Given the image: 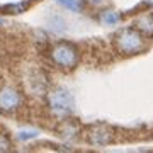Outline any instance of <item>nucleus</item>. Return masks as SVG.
I'll return each mask as SVG.
<instances>
[{
  "label": "nucleus",
  "instance_id": "obj_1",
  "mask_svg": "<svg viewBox=\"0 0 153 153\" xmlns=\"http://www.w3.org/2000/svg\"><path fill=\"white\" fill-rule=\"evenodd\" d=\"M46 107L49 114L58 121H68L75 111V99L68 88L56 87L46 94Z\"/></svg>",
  "mask_w": 153,
  "mask_h": 153
},
{
  "label": "nucleus",
  "instance_id": "obj_2",
  "mask_svg": "<svg viewBox=\"0 0 153 153\" xmlns=\"http://www.w3.org/2000/svg\"><path fill=\"white\" fill-rule=\"evenodd\" d=\"M48 58L49 61L65 71H71L75 70L78 63H80V51L73 43L68 41H60V43L51 44V48L48 51Z\"/></svg>",
  "mask_w": 153,
  "mask_h": 153
},
{
  "label": "nucleus",
  "instance_id": "obj_3",
  "mask_svg": "<svg viewBox=\"0 0 153 153\" xmlns=\"http://www.w3.org/2000/svg\"><path fill=\"white\" fill-rule=\"evenodd\" d=\"M114 48L124 56H133L145 51L146 39L136 27H124L114 36Z\"/></svg>",
  "mask_w": 153,
  "mask_h": 153
},
{
  "label": "nucleus",
  "instance_id": "obj_4",
  "mask_svg": "<svg viewBox=\"0 0 153 153\" xmlns=\"http://www.w3.org/2000/svg\"><path fill=\"white\" fill-rule=\"evenodd\" d=\"M24 105V95L19 88L5 85L0 88V112L14 114Z\"/></svg>",
  "mask_w": 153,
  "mask_h": 153
},
{
  "label": "nucleus",
  "instance_id": "obj_5",
  "mask_svg": "<svg viewBox=\"0 0 153 153\" xmlns=\"http://www.w3.org/2000/svg\"><path fill=\"white\" fill-rule=\"evenodd\" d=\"M87 140H88V143H92L95 146H104V145H107L112 140V133L107 128H92L88 131Z\"/></svg>",
  "mask_w": 153,
  "mask_h": 153
},
{
  "label": "nucleus",
  "instance_id": "obj_6",
  "mask_svg": "<svg viewBox=\"0 0 153 153\" xmlns=\"http://www.w3.org/2000/svg\"><path fill=\"white\" fill-rule=\"evenodd\" d=\"M97 19H99L100 24L112 27V26H117V24L121 22V14L117 10H114V9H104V10L99 12Z\"/></svg>",
  "mask_w": 153,
  "mask_h": 153
},
{
  "label": "nucleus",
  "instance_id": "obj_7",
  "mask_svg": "<svg viewBox=\"0 0 153 153\" xmlns=\"http://www.w3.org/2000/svg\"><path fill=\"white\" fill-rule=\"evenodd\" d=\"M134 27H136L145 38L153 36V14H145V16L138 17L136 22H134Z\"/></svg>",
  "mask_w": 153,
  "mask_h": 153
},
{
  "label": "nucleus",
  "instance_id": "obj_8",
  "mask_svg": "<svg viewBox=\"0 0 153 153\" xmlns=\"http://www.w3.org/2000/svg\"><path fill=\"white\" fill-rule=\"evenodd\" d=\"M55 2L70 12H82L85 7V0H55Z\"/></svg>",
  "mask_w": 153,
  "mask_h": 153
},
{
  "label": "nucleus",
  "instance_id": "obj_9",
  "mask_svg": "<svg viewBox=\"0 0 153 153\" xmlns=\"http://www.w3.org/2000/svg\"><path fill=\"white\" fill-rule=\"evenodd\" d=\"M39 136V129L36 128H22L21 131L17 133V140L19 141H31L34 138Z\"/></svg>",
  "mask_w": 153,
  "mask_h": 153
},
{
  "label": "nucleus",
  "instance_id": "obj_10",
  "mask_svg": "<svg viewBox=\"0 0 153 153\" xmlns=\"http://www.w3.org/2000/svg\"><path fill=\"white\" fill-rule=\"evenodd\" d=\"M0 153H12V140L4 133H0Z\"/></svg>",
  "mask_w": 153,
  "mask_h": 153
},
{
  "label": "nucleus",
  "instance_id": "obj_11",
  "mask_svg": "<svg viewBox=\"0 0 153 153\" xmlns=\"http://www.w3.org/2000/svg\"><path fill=\"white\" fill-rule=\"evenodd\" d=\"M24 10H26V2L14 4V5H9V7H7V12H10V14H19V12H24Z\"/></svg>",
  "mask_w": 153,
  "mask_h": 153
},
{
  "label": "nucleus",
  "instance_id": "obj_12",
  "mask_svg": "<svg viewBox=\"0 0 153 153\" xmlns=\"http://www.w3.org/2000/svg\"><path fill=\"white\" fill-rule=\"evenodd\" d=\"M85 2H87V4H90V5H100V4H104L105 0H85Z\"/></svg>",
  "mask_w": 153,
  "mask_h": 153
},
{
  "label": "nucleus",
  "instance_id": "obj_13",
  "mask_svg": "<svg viewBox=\"0 0 153 153\" xmlns=\"http://www.w3.org/2000/svg\"><path fill=\"white\" fill-rule=\"evenodd\" d=\"M2 26H4V19H2V17H0V27H2Z\"/></svg>",
  "mask_w": 153,
  "mask_h": 153
},
{
  "label": "nucleus",
  "instance_id": "obj_14",
  "mask_svg": "<svg viewBox=\"0 0 153 153\" xmlns=\"http://www.w3.org/2000/svg\"><path fill=\"white\" fill-rule=\"evenodd\" d=\"M148 4H150V5L153 7V0H148Z\"/></svg>",
  "mask_w": 153,
  "mask_h": 153
}]
</instances>
